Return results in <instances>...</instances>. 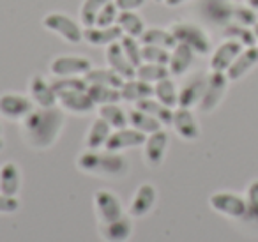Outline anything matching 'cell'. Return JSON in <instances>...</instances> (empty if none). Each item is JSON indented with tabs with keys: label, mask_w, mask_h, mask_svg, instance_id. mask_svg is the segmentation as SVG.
Returning a JSON list of instances; mask_svg holds the SVG:
<instances>
[{
	"label": "cell",
	"mask_w": 258,
	"mask_h": 242,
	"mask_svg": "<svg viewBox=\"0 0 258 242\" xmlns=\"http://www.w3.org/2000/svg\"><path fill=\"white\" fill-rule=\"evenodd\" d=\"M64 128V113L57 108H39L22 120V135L32 149H50Z\"/></svg>",
	"instance_id": "obj_1"
},
{
	"label": "cell",
	"mask_w": 258,
	"mask_h": 242,
	"mask_svg": "<svg viewBox=\"0 0 258 242\" xmlns=\"http://www.w3.org/2000/svg\"><path fill=\"white\" fill-rule=\"evenodd\" d=\"M76 166L82 171L97 177L122 178L129 171V161L118 152H99V150H87L76 159Z\"/></svg>",
	"instance_id": "obj_2"
},
{
	"label": "cell",
	"mask_w": 258,
	"mask_h": 242,
	"mask_svg": "<svg viewBox=\"0 0 258 242\" xmlns=\"http://www.w3.org/2000/svg\"><path fill=\"white\" fill-rule=\"evenodd\" d=\"M172 34L175 36L177 43L187 44L197 55H209L211 53V39H209L207 32L197 23L191 22H177L170 27Z\"/></svg>",
	"instance_id": "obj_3"
},
{
	"label": "cell",
	"mask_w": 258,
	"mask_h": 242,
	"mask_svg": "<svg viewBox=\"0 0 258 242\" xmlns=\"http://www.w3.org/2000/svg\"><path fill=\"white\" fill-rule=\"evenodd\" d=\"M43 27L50 32H55L69 44H78L83 39V29L78 22L62 13H50L43 18Z\"/></svg>",
	"instance_id": "obj_4"
},
{
	"label": "cell",
	"mask_w": 258,
	"mask_h": 242,
	"mask_svg": "<svg viewBox=\"0 0 258 242\" xmlns=\"http://www.w3.org/2000/svg\"><path fill=\"white\" fill-rule=\"evenodd\" d=\"M228 76L226 73L221 71H212L211 75L207 76V85H205L204 96H202V101L198 104L204 113H209L212 111L219 103H221L223 96L226 92V87H228Z\"/></svg>",
	"instance_id": "obj_5"
},
{
	"label": "cell",
	"mask_w": 258,
	"mask_h": 242,
	"mask_svg": "<svg viewBox=\"0 0 258 242\" xmlns=\"http://www.w3.org/2000/svg\"><path fill=\"white\" fill-rule=\"evenodd\" d=\"M34 110V101L27 96L11 92L0 96V115L8 120H23Z\"/></svg>",
	"instance_id": "obj_6"
},
{
	"label": "cell",
	"mask_w": 258,
	"mask_h": 242,
	"mask_svg": "<svg viewBox=\"0 0 258 242\" xmlns=\"http://www.w3.org/2000/svg\"><path fill=\"white\" fill-rule=\"evenodd\" d=\"M211 207L219 214H225L230 217H246L247 212V202L239 196L237 193L230 191H219L211 196Z\"/></svg>",
	"instance_id": "obj_7"
},
{
	"label": "cell",
	"mask_w": 258,
	"mask_h": 242,
	"mask_svg": "<svg viewBox=\"0 0 258 242\" xmlns=\"http://www.w3.org/2000/svg\"><path fill=\"white\" fill-rule=\"evenodd\" d=\"M233 8L230 0H200L198 11L205 22L216 23V25H228L230 20H233Z\"/></svg>",
	"instance_id": "obj_8"
},
{
	"label": "cell",
	"mask_w": 258,
	"mask_h": 242,
	"mask_svg": "<svg viewBox=\"0 0 258 242\" xmlns=\"http://www.w3.org/2000/svg\"><path fill=\"white\" fill-rule=\"evenodd\" d=\"M94 205L101 223H111L124 216V207L118 196L108 189H101L94 195Z\"/></svg>",
	"instance_id": "obj_9"
},
{
	"label": "cell",
	"mask_w": 258,
	"mask_h": 242,
	"mask_svg": "<svg viewBox=\"0 0 258 242\" xmlns=\"http://www.w3.org/2000/svg\"><path fill=\"white\" fill-rule=\"evenodd\" d=\"M145 140H147V135H144V133L135 128L115 129V131H111L104 149L110 150V152H120V150L144 145Z\"/></svg>",
	"instance_id": "obj_10"
},
{
	"label": "cell",
	"mask_w": 258,
	"mask_h": 242,
	"mask_svg": "<svg viewBox=\"0 0 258 242\" xmlns=\"http://www.w3.org/2000/svg\"><path fill=\"white\" fill-rule=\"evenodd\" d=\"M92 69V62L85 57H58L50 64L51 75L57 78L64 76H85Z\"/></svg>",
	"instance_id": "obj_11"
},
{
	"label": "cell",
	"mask_w": 258,
	"mask_h": 242,
	"mask_svg": "<svg viewBox=\"0 0 258 242\" xmlns=\"http://www.w3.org/2000/svg\"><path fill=\"white\" fill-rule=\"evenodd\" d=\"M29 92L30 99L39 108H55V104L58 103V97L53 90V85L41 75H34L30 78Z\"/></svg>",
	"instance_id": "obj_12"
},
{
	"label": "cell",
	"mask_w": 258,
	"mask_h": 242,
	"mask_svg": "<svg viewBox=\"0 0 258 242\" xmlns=\"http://www.w3.org/2000/svg\"><path fill=\"white\" fill-rule=\"evenodd\" d=\"M168 133L159 129V131L152 133V135L147 136L145 140V149H144V156H145V161L151 168H158L159 164L163 163L165 159V152L168 149Z\"/></svg>",
	"instance_id": "obj_13"
},
{
	"label": "cell",
	"mask_w": 258,
	"mask_h": 242,
	"mask_svg": "<svg viewBox=\"0 0 258 242\" xmlns=\"http://www.w3.org/2000/svg\"><path fill=\"white\" fill-rule=\"evenodd\" d=\"M244 46L235 39H226L225 43H221L211 57V69L212 71H221L226 73V69L232 66V62L242 53Z\"/></svg>",
	"instance_id": "obj_14"
},
{
	"label": "cell",
	"mask_w": 258,
	"mask_h": 242,
	"mask_svg": "<svg viewBox=\"0 0 258 242\" xmlns=\"http://www.w3.org/2000/svg\"><path fill=\"white\" fill-rule=\"evenodd\" d=\"M124 32L118 25L111 27H85L83 29V41H87L92 46H110L122 39Z\"/></svg>",
	"instance_id": "obj_15"
},
{
	"label": "cell",
	"mask_w": 258,
	"mask_h": 242,
	"mask_svg": "<svg viewBox=\"0 0 258 242\" xmlns=\"http://www.w3.org/2000/svg\"><path fill=\"white\" fill-rule=\"evenodd\" d=\"M58 104L64 108L66 111L75 115H89L94 111L96 104L90 99V96L85 92H80V90H75V92H62L58 94Z\"/></svg>",
	"instance_id": "obj_16"
},
{
	"label": "cell",
	"mask_w": 258,
	"mask_h": 242,
	"mask_svg": "<svg viewBox=\"0 0 258 242\" xmlns=\"http://www.w3.org/2000/svg\"><path fill=\"white\" fill-rule=\"evenodd\" d=\"M106 62L108 68L113 69L117 75H120L124 80H131L137 76V68H135L129 58L125 57L124 50L120 46V41L118 43H113L110 46H106Z\"/></svg>",
	"instance_id": "obj_17"
},
{
	"label": "cell",
	"mask_w": 258,
	"mask_h": 242,
	"mask_svg": "<svg viewBox=\"0 0 258 242\" xmlns=\"http://www.w3.org/2000/svg\"><path fill=\"white\" fill-rule=\"evenodd\" d=\"M172 126L177 131V135L180 138L187 140V142H193L200 136V126H198L197 118H195L193 111L189 108H179V110L173 111Z\"/></svg>",
	"instance_id": "obj_18"
},
{
	"label": "cell",
	"mask_w": 258,
	"mask_h": 242,
	"mask_svg": "<svg viewBox=\"0 0 258 242\" xmlns=\"http://www.w3.org/2000/svg\"><path fill=\"white\" fill-rule=\"evenodd\" d=\"M256 64H258V46L244 48L242 53H240L239 57L232 62V66L226 69V76H228L230 82H237V80H240L244 75H247Z\"/></svg>",
	"instance_id": "obj_19"
},
{
	"label": "cell",
	"mask_w": 258,
	"mask_h": 242,
	"mask_svg": "<svg viewBox=\"0 0 258 242\" xmlns=\"http://www.w3.org/2000/svg\"><path fill=\"white\" fill-rule=\"evenodd\" d=\"M205 85H207V76L197 75L180 89L179 92V108H193L200 104L204 96Z\"/></svg>",
	"instance_id": "obj_20"
},
{
	"label": "cell",
	"mask_w": 258,
	"mask_h": 242,
	"mask_svg": "<svg viewBox=\"0 0 258 242\" xmlns=\"http://www.w3.org/2000/svg\"><path fill=\"white\" fill-rule=\"evenodd\" d=\"M156 188L152 184H142L137 189L131 205H129V214L135 217H142L145 214H149V210L154 207L156 203Z\"/></svg>",
	"instance_id": "obj_21"
},
{
	"label": "cell",
	"mask_w": 258,
	"mask_h": 242,
	"mask_svg": "<svg viewBox=\"0 0 258 242\" xmlns=\"http://www.w3.org/2000/svg\"><path fill=\"white\" fill-rule=\"evenodd\" d=\"M195 55L197 53H195L187 44H182V43L177 44L172 50V53H170V62H168L170 75H173V76L186 75L191 66H193Z\"/></svg>",
	"instance_id": "obj_22"
},
{
	"label": "cell",
	"mask_w": 258,
	"mask_h": 242,
	"mask_svg": "<svg viewBox=\"0 0 258 242\" xmlns=\"http://www.w3.org/2000/svg\"><path fill=\"white\" fill-rule=\"evenodd\" d=\"M101 237L106 242H125L131 237L133 231V224L125 216H122L120 219H115L111 223H101L99 226Z\"/></svg>",
	"instance_id": "obj_23"
},
{
	"label": "cell",
	"mask_w": 258,
	"mask_h": 242,
	"mask_svg": "<svg viewBox=\"0 0 258 242\" xmlns=\"http://www.w3.org/2000/svg\"><path fill=\"white\" fill-rule=\"evenodd\" d=\"M120 96L127 103H138V101L154 96V85L138 78L125 80L124 85L120 87Z\"/></svg>",
	"instance_id": "obj_24"
},
{
	"label": "cell",
	"mask_w": 258,
	"mask_h": 242,
	"mask_svg": "<svg viewBox=\"0 0 258 242\" xmlns=\"http://www.w3.org/2000/svg\"><path fill=\"white\" fill-rule=\"evenodd\" d=\"M111 126L108 124L106 120H103V118H97V120L92 122V126H90L89 133H87V138H85V145L89 150H99L101 147L106 145L108 138H110L111 135Z\"/></svg>",
	"instance_id": "obj_25"
},
{
	"label": "cell",
	"mask_w": 258,
	"mask_h": 242,
	"mask_svg": "<svg viewBox=\"0 0 258 242\" xmlns=\"http://www.w3.org/2000/svg\"><path fill=\"white\" fill-rule=\"evenodd\" d=\"M22 186V173L15 163H6L0 168V193L16 196Z\"/></svg>",
	"instance_id": "obj_26"
},
{
	"label": "cell",
	"mask_w": 258,
	"mask_h": 242,
	"mask_svg": "<svg viewBox=\"0 0 258 242\" xmlns=\"http://www.w3.org/2000/svg\"><path fill=\"white\" fill-rule=\"evenodd\" d=\"M137 104L138 110L145 111V113H149L151 117H154L156 120H159L163 126H172L173 122V111L172 108L165 106L163 103H159L158 99H152V97H147V99H142L138 101Z\"/></svg>",
	"instance_id": "obj_27"
},
{
	"label": "cell",
	"mask_w": 258,
	"mask_h": 242,
	"mask_svg": "<svg viewBox=\"0 0 258 242\" xmlns=\"http://www.w3.org/2000/svg\"><path fill=\"white\" fill-rule=\"evenodd\" d=\"M142 44H152V46H161L166 50H173L177 46V39L172 34V30L159 29V27H152V29H145V32L140 37Z\"/></svg>",
	"instance_id": "obj_28"
},
{
	"label": "cell",
	"mask_w": 258,
	"mask_h": 242,
	"mask_svg": "<svg viewBox=\"0 0 258 242\" xmlns=\"http://www.w3.org/2000/svg\"><path fill=\"white\" fill-rule=\"evenodd\" d=\"M83 78L87 80V83L106 85V87H113V89H120L125 82L120 75H117V73L110 68H92Z\"/></svg>",
	"instance_id": "obj_29"
},
{
	"label": "cell",
	"mask_w": 258,
	"mask_h": 242,
	"mask_svg": "<svg viewBox=\"0 0 258 242\" xmlns=\"http://www.w3.org/2000/svg\"><path fill=\"white\" fill-rule=\"evenodd\" d=\"M117 25L122 29L124 36H131L140 39L142 34L145 32V22L140 15L133 11H120L117 18Z\"/></svg>",
	"instance_id": "obj_30"
},
{
	"label": "cell",
	"mask_w": 258,
	"mask_h": 242,
	"mask_svg": "<svg viewBox=\"0 0 258 242\" xmlns=\"http://www.w3.org/2000/svg\"><path fill=\"white\" fill-rule=\"evenodd\" d=\"M87 94L90 96V99L94 101L96 106L115 104L122 99L120 89H113V87H106V85H94V83H89Z\"/></svg>",
	"instance_id": "obj_31"
},
{
	"label": "cell",
	"mask_w": 258,
	"mask_h": 242,
	"mask_svg": "<svg viewBox=\"0 0 258 242\" xmlns=\"http://www.w3.org/2000/svg\"><path fill=\"white\" fill-rule=\"evenodd\" d=\"M127 118H129V126L138 129V131H142L144 135H152V133L159 131L163 126L159 120H156L154 117H151V115L145 113V111L138 110V108L127 111Z\"/></svg>",
	"instance_id": "obj_32"
},
{
	"label": "cell",
	"mask_w": 258,
	"mask_h": 242,
	"mask_svg": "<svg viewBox=\"0 0 258 242\" xmlns=\"http://www.w3.org/2000/svg\"><path fill=\"white\" fill-rule=\"evenodd\" d=\"M154 96L159 103H163L168 108H175L179 106V92H177V87L173 83V80L165 78L161 82L154 83Z\"/></svg>",
	"instance_id": "obj_33"
},
{
	"label": "cell",
	"mask_w": 258,
	"mask_h": 242,
	"mask_svg": "<svg viewBox=\"0 0 258 242\" xmlns=\"http://www.w3.org/2000/svg\"><path fill=\"white\" fill-rule=\"evenodd\" d=\"M223 36H225L226 39L239 41L244 48L256 46V36H254V30L247 29V27L240 25V23H228V25H225Z\"/></svg>",
	"instance_id": "obj_34"
},
{
	"label": "cell",
	"mask_w": 258,
	"mask_h": 242,
	"mask_svg": "<svg viewBox=\"0 0 258 242\" xmlns=\"http://www.w3.org/2000/svg\"><path fill=\"white\" fill-rule=\"evenodd\" d=\"M170 76V69L168 66H161V64H149L144 62L137 68V76L135 78L144 80L147 83H158L161 80L168 78Z\"/></svg>",
	"instance_id": "obj_35"
},
{
	"label": "cell",
	"mask_w": 258,
	"mask_h": 242,
	"mask_svg": "<svg viewBox=\"0 0 258 242\" xmlns=\"http://www.w3.org/2000/svg\"><path fill=\"white\" fill-rule=\"evenodd\" d=\"M99 117L103 118V120H106L113 129H122V128H127L129 126L127 113H125V111L122 110L117 103L101 106L99 108Z\"/></svg>",
	"instance_id": "obj_36"
},
{
	"label": "cell",
	"mask_w": 258,
	"mask_h": 242,
	"mask_svg": "<svg viewBox=\"0 0 258 242\" xmlns=\"http://www.w3.org/2000/svg\"><path fill=\"white\" fill-rule=\"evenodd\" d=\"M110 0H83L80 6V22L83 27H92L96 23V18L99 11L108 4Z\"/></svg>",
	"instance_id": "obj_37"
},
{
	"label": "cell",
	"mask_w": 258,
	"mask_h": 242,
	"mask_svg": "<svg viewBox=\"0 0 258 242\" xmlns=\"http://www.w3.org/2000/svg\"><path fill=\"white\" fill-rule=\"evenodd\" d=\"M51 85H53L55 94L58 96L62 92H75V90L85 92L89 83L82 76H64V78H57L55 82H51Z\"/></svg>",
	"instance_id": "obj_38"
},
{
	"label": "cell",
	"mask_w": 258,
	"mask_h": 242,
	"mask_svg": "<svg viewBox=\"0 0 258 242\" xmlns=\"http://www.w3.org/2000/svg\"><path fill=\"white\" fill-rule=\"evenodd\" d=\"M142 58H144V62H149V64L168 66L170 50L161 46H152V44H144L142 46Z\"/></svg>",
	"instance_id": "obj_39"
},
{
	"label": "cell",
	"mask_w": 258,
	"mask_h": 242,
	"mask_svg": "<svg viewBox=\"0 0 258 242\" xmlns=\"http://www.w3.org/2000/svg\"><path fill=\"white\" fill-rule=\"evenodd\" d=\"M120 46L124 50L125 57L129 58V62L138 68L140 64H144V58H142V46L138 43L137 37H131V36H122L120 39Z\"/></svg>",
	"instance_id": "obj_40"
},
{
	"label": "cell",
	"mask_w": 258,
	"mask_h": 242,
	"mask_svg": "<svg viewBox=\"0 0 258 242\" xmlns=\"http://www.w3.org/2000/svg\"><path fill=\"white\" fill-rule=\"evenodd\" d=\"M118 8L117 4H115L113 0H110L106 6H104L103 9L99 11V15H97L96 18V23L94 25L96 27H111V25H117V18H118Z\"/></svg>",
	"instance_id": "obj_41"
},
{
	"label": "cell",
	"mask_w": 258,
	"mask_h": 242,
	"mask_svg": "<svg viewBox=\"0 0 258 242\" xmlns=\"http://www.w3.org/2000/svg\"><path fill=\"white\" fill-rule=\"evenodd\" d=\"M233 20L244 27H254V23L258 22L256 11L251 9L247 4L246 6H235V8H233Z\"/></svg>",
	"instance_id": "obj_42"
},
{
	"label": "cell",
	"mask_w": 258,
	"mask_h": 242,
	"mask_svg": "<svg viewBox=\"0 0 258 242\" xmlns=\"http://www.w3.org/2000/svg\"><path fill=\"white\" fill-rule=\"evenodd\" d=\"M247 212L246 217L258 223V180H253L247 188Z\"/></svg>",
	"instance_id": "obj_43"
},
{
	"label": "cell",
	"mask_w": 258,
	"mask_h": 242,
	"mask_svg": "<svg viewBox=\"0 0 258 242\" xmlns=\"http://www.w3.org/2000/svg\"><path fill=\"white\" fill-rule=\"evenodd\" d=\"M20 209V202L16 196H9L0 193V214H11Z\"/></svg>",
	"instance_id": "obj_44"
},
{
	"label": "cell",
	"mask_w": 258,
	"mask_h": 242,
	"mask_svg": "<svg viewBox=\"0 0 258 242\" xmlns=\"http://www.w3.org/2000/svg\"><path fill=\"white\" fill-rule=\"evenodd\" d=\"M117 4L118 11H135V9L142 8L147 0H113Z\"/></svg>",
	"instance_id": "obj_45"
},
{
	"label": "cell",
	"mask_w": 258,
	"mask_h": 242,
	"mask_svg": "<svg viewBox=\"0 0 258 242\" xmlns=\"http://www.w3.org/2000/svg\"><path fill=\"white\" fill-rule=\"evenodd\" d=\"M184 2H187V0H165V4L168 6V8H177V6L184 4Z\"/></svg>",
	"instance_id": "obj_46"
},
{
	"label": "cell",
	"mask_w": 258,
	"mask_h": 242,
	"mask_svg": "<svg viewBox=\"0 0 258 242\" xmlns=\"http://www.w3.org/2000/svg\"><path fill=\"white\" fill-rule=\"evenodd\" d=\"M246 4L249 6L251 9H254V11H258V0H246Z\"/></svg>",
	"instance_id": "obj_47"
},
{
	"label": "cell",
	"mask_w": 258,
	"mask_h": 242,
	"mask_svg": "<svg viewBox=\"0 0 258 242\" xmlns=\"http://www.w3.org/2000/svg\"><path fill=\"white\" fill-rule=\"evenodd\" d=\"M253 30H254V36H256V46H258V22H256V23H254Z\"/></svg>",
	"instance_id": "obj_48"
},
{
	"label": "cell",
	"mask_w": 258,
	"mask_h": 242,
	"mask_svg": "<svg viewBox=\"0 0 258 242\" xmlns=\"http://www.w3.org/2000/svg\"><path fill=\"white\" fill-rule=\"evenodd\" d=\"M2 147H4V142H2V138H0V149H2Z\"/></svg>",
	"instance_id": "obj_49"
},
{
	"label": "cell",
	"mask_w": 258,
	"mask_h": 242,
	"mask_svg": "<svg viewBox=\"0 0 258 242\" xmlns=\"http://www.w3.org/2000/svg\"><path fill=\"white\" fill-rule=\"evenodd\" d=\"M156 2H165V0H156Z\"/></svg>",
	"instance_id": "obj_50"
},
{
	"label": "cell",
	"mask_w": 258,
	"mask_h": 242,
	"mask_svg": "<svg viewBox=\"0 0 258 242\" xmlns=\"http://www.w3.org/2000/svg\"><path fill=\"white\" fill-rule=\"evenodd\" d=\"M0 133H2V126H0Z\"/></svg>",
	"instance_id": "obj_51"
}]
</instances>
